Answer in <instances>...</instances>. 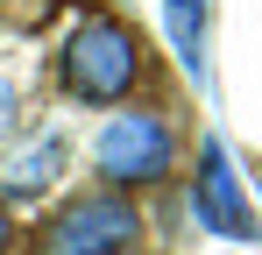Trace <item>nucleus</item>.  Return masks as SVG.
Segmentation results:
<instances>
[{
	"instance_id": "nucleus-8",
	"label": "nucleus",
	"mask_w": 262,
	"mask_h": 255,
	"mask_svg": "<svg viewBox=\"0 0 262 255\" xmlns=\"http://www.w3.org/2000/svg\"><path fill=\"white\" fill-rule=\"evenodd\" d=\"M7 241H14V227H7V206H0V248H7Z\"/></svg>"
},
{
	"instance_id": "nucleus-7",
	"label": "nucleus",
	"mask_w": 262,
	"mask_h": 255,
	"mask_svg": "<svg viewBox=\"0 0 262 255\" xmlns=\"http://www.w3.org/2000/svg\"><path fill=\"white\" fill-rule=\"evenodd\" d=\"M7 128H14V85L0 78V135H7Z\"/></svg>"
},
{
	"instance_id": "nucleus-5",
	"label": "nucleus",
	"mask_w": 262,
	"mask_h": 255,
	"mask_svg": "<svg viewBox=\"0 0 262 255\" xmlns=\"http://www.w3.org/2000/svg\"><path fill=\"white\" fill-rule=\"evenodd\" d=\"M57 163H64V142H57V135H43L36 149H21L14 163L0 170V184H7L14 199H36V192H43L50 177H57Z\"/></svg>"
},
{
	"instance_id": "nucleus-1",
	"label": "nucleus",
	"mask_w": 262,
	"mask_h": 255,
	"mask_svg": "<svg viewBox=\"0 0 262 255\" xmlns=\"http://www.w3.org/2000/svg\"><path fill=\"white\" fill-rule=\"evenodd\" d=\"M135 71H142V50H135L128 22H114V14H85L71 42H64V85L92 99V107H106V99H128Z\"/></svg>"
},
{
	"instance_id": "nucleus-3",
	"label": "nucleus",
	"mask_w": 262,
	"mask_h": 255,
	"mask_svg": "<svg viewBox=\"0 0 262 255\" xmlns=\"http://www.w3.org/2000/svg\"><path fill=\"white\" fill-rule=\"evenodd\" d=\"M135 206L128 199H78L57 213V227L43 234V255H121L135 241Z\"/></svg>"
},
{
	"instance_id": "nucleus-2",
	"label": "nucleus",
	"mask_w": 262,
	"mask_h": 255,
	"mask_svg": "<svg viewBox=\"0 0 262 255\" xmlns=\"http://www.w3.org/2000/svg\"><path fill=\"white\" fill-rule=\"evenodd\" d=\"M99 170L114 184H156L170 170V128L156 114H114L99 128Z\"/></svg>"
},
{
	"instance_id": "nucleus-4",
	"label": "nucleus",
	"mask_w": 262,
	"mask_h": 255,
	"mask_svg": "<svg viewBox=\"0 0 262 255\" xmlns=\"http://www.w3.org/2000/svg\"><path fill=\"white\" fill-rule=\"evenodd\" d=\"M191 213H199V227H213L227 241H248L255 234L248 199H241V177H234V163H227L220 142H206V163H199V184H191Z\"/></svg>"
},
{
	"instance_id": "nucleus-6",
	"label": "nucleus",
	"mask_w": 262,
	"mask_h": 255,
	"mask_svg": "<svg viewBox=\"0 0 262 255\" xmlns=\"http://www.w3.org/2000/svg\"><path fill=\"white\" fill-rule=\"evenodd\" d=\"M163 22H170L177 64L184 71H206V0H163Z\"/></svg>"
}]
</instances>
